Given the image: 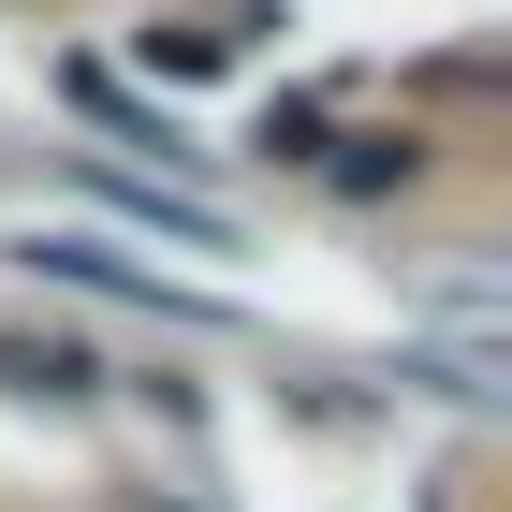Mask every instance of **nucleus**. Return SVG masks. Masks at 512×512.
Returning a JSON list of instances; mask_svg holds the SVG:
<instances>
[{
    "instance_id": "obj_1",
    "label": "nucleus",
    "mask_w": 512,
    "mask_h": 512,
    "mask_svg": "<svg viewBox=\"0 0 512 512\" xmlns=\"http://www.w3.org/2000/svg\"><path fill=\"white\" fill-rule=\"evenodd\" d=\"M15 264H30V278H74V293H118V308H161V322H235L220 293L132 264V249H103V235H15Z\"/></svg>"
},
{
    "instance_id": "obj_2",
    "label": "nucleus",
    "mask_w": 512,
    "mask_h": 512,
    "mask_svg": "<svg viewBox=\"0 0 512 512\" xmlns=\"http://www.w3.org/2000/svg\"><path fill=\"white\" fill-rule=\"evenodd\" d=\"M88 205H103V220H132V235H176V249H205V264H235V220H220V205H191V191H147V176H103V161H88Z\"/></svg>"
},
{
    "instance_id": "obj_3",
    "label": "nucleus",
    "mask_w": 512,
    "mask_h": 512,
    "mask_svg": "<svg viewBox=\"0 0 512 512\" xmlns=\"http://www.w3.org/2000/svg\"><path fill=\"white\" fill-rule=\"evenodd\" d=\"M0 395H30V410H88V395H103V352H74V337H0Z\"/></svg>"
},
{
    "instance_id": "obj_4",
    "label": "nucleus",
    "mask_w": 512,
    "mask_h": 512,
    "mask_svg": "<svg viewBox=\"0 0 512 512\" xmlns=\"http://www.w3.org/2000/svg\"><path fill=\"white\" fill-rule=\"evenodd\" d=\"M322 176H337L352 205H381V191H410V176H425V147H410V132H352V147H322Z\"/></svg>"
},
{
    "instance_id": "obj_5",
    "label": "nucleus",
    "mask_w": 512,
    "mask_h": 512,
    "mask_svg": "<svg viewBox=\"0 0 512 512\" xmlns=\"http://www.w3.org/2000/svg\"><path fill=\"white\" fill-rule=\"evenodd\" d=\"M132 59H147V74H176V88H205L220 59H235V30H191V15H176V30H132Z\"/></svg>"
},
{
    "instance_id": "obj_6",
    "label": "nucleus",
    "mask_w": 512,
    "mask_h": 512,
    "mask_svg": "<svg viewBox=\"0 0 512 512\" xmlns=\"http://www.w3.org/2000/svg\"><path fill=\"white\" fill-rule=\"evenodd\" d=\"M249 147L293 161V176H322V147H337V132H322V103H264V118H249Z\"/></svg>"
},
{
    "instance_id": "obj_7",
    "label": "nucleus",
    "mask_w": 512,
    "mask_h": 512,
    "mask_svg": "<svg viewBox=\"0 0 512 512\" xmlns=\"http://www.w3.org/2000/svg\"><path fill=\"white\" fill-rule=\"evenodd\" d=\"M74 103H88V118H118V132H132V147H161V161H176V118H147V103H132V88H118V74H74Z\"/></svg>"
}]
</instances>
